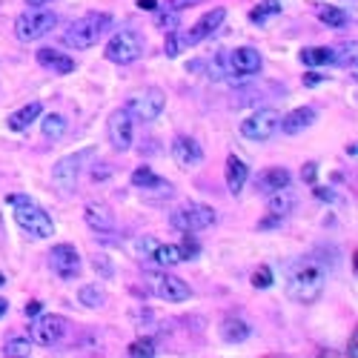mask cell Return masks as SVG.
Returning a JSON list of instances; mask_svg holds the SVG:
<instances>
[{
  "instance_id": "1",
  "label": "cell",
  "mask_w": 358,
  "mask_h": 358,
  "mask_svg": "<svg viewBox=\"0 0 358 358\" xmlns=\"http://www.w3.org/2000/svg\"><path fill=\"white\" fill-rule=\"evenodd\" d=\"M327 286V264L316 255L298 258L286 272V295L295 304H316Z\"/></svg>"
},
{
  "instance_id": "2",
  "label": "cell",
  "mask_w": 358,
  "mask_h": 358,
  "mask_svg": "<svg viewBox=\"0 0 358 358\" xmlns=\"http://www.w3.org/2000/svg\"><path fill=\"white\" fill-rule=\"evenodd\" d=\"M12 204V215H15V224L26 232L35 241H43V238H52L55 235V224L49 218L40 204H35L29 195H9Z\"/></svg>"
},
{
  "instance_id": "3",
  "label": "cell",
  "mask_w": 358,
  "mask_h": 358,
  "mask_svg": "<svg viewBox=\"0 0 358 358\" xmlns=\"http://www.w3.org/2000/svg\"><path fill=\"white\" fill-rule=\"evenodd\" d=\"M112 15L109 12H89L83 17H78L72 26L63 32V43L72 49H92L98 46V40L112 29Z\"/></svg>"
},
{
  "instance_id": "4",
  "label": "cell",
  "mask_w": 358,
  "mask_h": 358,
  "mask_svg": "<svg viewBox=\"0 0 358 358\" xmlns=\"http://www.w3.org/2000/svg\"><path fill=\"white\" fill-rule=\"evenodd\" d=\"M55 26H58V15L52 9L32 6L15 20V35L20 43H35V40L49 35Z\"/></svg>"
},
{
  "instance_id": "5",
  "label": "cell",
  "mask_w": 358,
  "mask_h": 358,
  "mask_svg": "<svg viewBox=\"0 0 358 358\" xmlns=\"http://www.w3.org/2000/svg\"><path fill=\"white\" fill-rule=\"evenodd\" d=\"M143 49H147V40H143L138 32H132V29H121V32H115V35L109 38L104 55H106V60H109V63L129 66V63H135V60L143 55Z\"/></svg>"
},
{
  "instance_id": "6",
  "label": "cell",
  "mask_w": 358,
  "mask_h": 358,
  "mask_svg": "<svg viewBox=\"0 0 358 358\" xmlns=\"http://www.w3.org/2000/svg\"><path fill=\"white\" fill-rule=\"evenodd\" d=\"M215 221H218V215L206 204H186L170 215V224L181 232H201V229H209Z\"/></svg>"
},
{
  "instance_id": "7",
  "label": "cell",
  "mask_w": 358,
  "mask_h": 358,
  "mask_svg": "<svg viewBox=\"0 0 358 358\" xmlns=\"http://www.w3.org/2000/svg\"><path fill=\"white\" fill-rule=\"evenodd\" d=\"M278 127H281V112L258 109L247 117V121H241V135L247 140H255V143H267L278 135Z\"/></svg>"
},
{
  "instance_id": "8",
  "label": "cell",
  "mask_w": 358,
  "mask_h": 358,
  "mask_svg": "<svg viewBox=\"0 0 358 358\" xmlns=\"http://www.w3.org/2000/svg\"><path fill=\"white\" fill-rule=\"evenodd\" d=\"M129 115L138 117V121H158L161 112L166 109V95L158 89V86H149V89H143V92H135L129 104H127Z\"/></svg>"
},
{
  "instance_id": "9",
  "label": "cell",
  "mask_w": 358,
  "mask_h": 358,
  "mask_svg": "<svg viewBox=\"0 0 358 358\" xmlns=\"http://www.w3.org/2000/svg\"><path fill=\"white\" fill-rule=\"evenodd\" d=\"M46 258H49V267L60 281H75L83 270V258L78 247H72V244H55Z\"/></svg>"
},
{
  "instance_id": "10",
  "label": "cell",
  "mask_w": 358,
  "mask_h": 358,
  "mask_svg": "<svg viewBox=\"0 0 358 358\" xmlns=\"http://www.w3.org/2000/svg\"><path fill=\"white\" fill-rule=\"evenodd\" d=\"M147 281H149V290H152L161 301H172V304H178V301H186L189 295H193V293H189V284H186L184 278H178V275H172V272H166V270L149 272Z\"/></svg>"
},
{
  "instance_id": "11",
  "label": "cell",
  "mask_w": 358,
  "mask_h": 358,
  "mask_svg": "<svg viewBox=\"0 0 358 358\" xmlns=\"http://www.w3.org/2000/svg\"><path fill=\"white\" fill-rule=\"evenodd\" d=\"M69 332V321L63 316H55V313H46V316H38L29 327V336L35 344L40 347H52L58 344L63 336Z\"/></svg>"
},
{
  "instance_id": "12",
  "label": "cell",
  "mask_w": 358,
  "mask_h": 358,
  "mask_svg": "<svg viewBox=\"0 0 358 358\" xmlns=\"http://www.w3.org/2000/svg\"><path fill=\"white\" fill-rule=\"evenodd\" d=\"M132 121H135V117L129 115L127 106L115 109V112L109 115V121H106V138H109V143H112L115 152H129V149H132Z\"/></svg>"
},
{
  "instance_id": "13",
  "label": "cell",
  "mask_w": 358,
  "mask_h": 358,
  "mask_svg": "<svg viewBox=\"0 0 358 358\" xmlns=\"http://www.w3.org/2000/svg\"><path fill=\"white\" fill-rule=\"evenodd\" d=\"M261 66H264V58L252 46H238L227 55V75L235 78H252L261 72Z\"/></svg>"
},
{
  "instance_id": "14",
  "label": "cell",
  "mask_w": 358,
  "mask_h": 358,
  "mask_svg": "<svg viewBox=\"0 0 358 358\" xmlns=\"http://www.w3.org/2000/svg\"><path fill=\"white\" fill-rule=\"evenodd\" d=\"M83 158H89V149L86 152H78V155H66V158H60L52 166V184L60 189V193H72V189H75Z\"/></svg>"
},
{
  "instance_id": "15",
  "label": "cell",
  "mask_w": 358,
  "mask_h": 358,
  "mask_svg": "<svg viewBox=\"0 0 358 358\" xmlns=\"http://www.w3.org/2000/svg\"><path fill=\"white\" fill-rule=\"evenodd\" d=\"M172 161L181 166V170H195V166L204 163V149H201V143L195 138H186V135H178L172 140Z\"/></svg>"
},
{
  "instance_id": "16",
  "label": "cell",
  "mask_w": 358,
  "mask_h": 358,
  "mask_svg": "<svg viewBox=\"0 0 358 358\" xmlns=\"http://www.w3.org/2000/svg\"><path fill=\"white\" fill-rule=\"evenodd\" d=\"M227 20V9H212V12H206L193 29H189L184 38H181V43H186V46H195V43H201L204 38H209L215 29H221V23Z\"/></svg>"
},
{
  "instance_id": "17",
  "label": "cell",
  "mask_w": 358,
  "mask_h": 358,
  "mask_svg": "<svg viewBox=\"0 0 358 358\" xmlns=\"http://www.w3.org/2000/svg\"><path fill=\"white\" fill-rule=\"evenodd\" d=\"M129 181H132L135 189H140V193H158V195H166V198L172 195V184L163 181L161 175H155L152 166H138Z\"/></svg>"
},
{
  "instance_id": "18",
  "label": "cell",
  "mask_w": 358,
  "mask_h": 358,
  "mask_svg": "<svg viewBox=\"0 0 358 358\" xmlns=\"http://www.w3.org/2000/svg\"><path fill=\"white\" fill-rule=\"evenodd\" d=\"M318 121V112L313 109V106H298V109H293L290 115H281V127H278V132H284V135H301L304 129H309Z\"/></svg>"
},
{
  "instance_id": "19",
  "label": "cell",
  "mask_w": 358,
  "mask_h": 358,
  "mask_svg": "<svg viewBox=\"0 0 358 358\" xmlns=\"http://www.w3.org/2000/svg\"><path fill=\"white\" fill-rule=\"evenodd\" d=\"M83 221H86V227L95 229V232H112V229H115V215H112V209H109L106 204H101V201H89V204L83 206Z\"/></svg>"
},
{
  "instance_id": "20",
  "label": "cell",
  "mask_w": 358,
  "mask_h": 358,
  "mask_svg": "<svg viewBox=\"0 0 358 358\" xmlns=\"http://www.w3.org/2000/svg\"><path fill=\"white\" fill-rule=\"evenodd\" d=\"M38 63L43 69H49L52 75H72V72H75V58H69L66 52L52 49V46H43V49H38Z\"/></svg>"
},
{
  "instance_id": "21",
  "label": "cell",
  "mask_w": 358,
  "mask_h": 358,
  "mask_svg": "<svg viewBox=\"0 0 358 358\" xmlns=\"http://www.w3.org/2000/svg\"><path fill=\"white\" fill-rule=\"evenodd\" d=\"M293 181V175L284 170V166H270V170H264L258 178H255V189L261 195H272L278 193V189H286Z\"/></svg>"
},
{
  "instance_id": "22",
  "label": "cell",
  "mask_w": 358,
  "mask_h": 358,
  "mask_svg": "<svg viewBox=\"0 0 358 358\" xmlns=\"http://www.w3.org/2000/svg\"><path fill=\"white\" fill-rule=\"evenodd\" d=\"M224 178H227V189H229V193L232 195H241V189L250 181V166L238 158V155H229L227 158V166H224Z\"/></svg>"
},
{
  "instance_id": "23",
  "label": "cell",
  "mask_w": 358,
  "mask_h": 358,
  "mask_svg": "<svg viewBox=\"0 0 358 358\" xmlns=\"http://www.w3.org/2000/svg\"><path fill=\"white\" fill-rule=\"evenodd\" d=\"M40 115H43L40 101H32V104H26V106H20L17 112H12V115L6 117V127H9L12 132H26Z\"/></svg>"
},
{
  "instance_id": "24",
  "label": "cell",
  "mask_w": 358,
  "mask_h": 358,
  "mask_svg": "<svg viewBox=\"0 0 358 358\" xmlns=\"http://www.w3.org/2000/svg\"><path fill=\"white\" fill-rule=\"evenodd\" d=\"M250 336H252L250 321L238 318V316H229V318L221 321V339H224L227 344H244Z\"/></svg>"
},
{
  "instance_id": "25",
  "label": "cell",
  "mask_w": 358,
  "mask_h": 358,
  "mask_svg": "<svg viewBox=\"0 0 358 358\" xmlns=\"http://www.w3.org/2000/svg\"><path fill=\"white\" fill-rule=\"evenodd\" d=\"M336 49L332 46H307V49L301 52V60L307 63V66H327V63H336Z\"/></svg>"
},
{
  "instance_id": "26",
  "label": "cell",
  "mask_w": 358,
  "mask_h": 358,
  "mask_svg": "<svg viewBox=\"0 0 358 358\" xmlns=\"http://www.w3.org/2000/svg\"><path fill=\"white\" fill-rule=\"evenodd\" d=\"M149 261H155V264L158 267H175V264H181V261H184V255H181V247L178 244H161L158 241V247L152 250V258Z\"/></svg>"
},
{
  "instance_id": "27",
  "label": "cell",
  "mask_w": 358,
  "mask_h": 358,
  "mask_svg": "<svg viewBox=\"0 0 358 358\" xmlns=\"http://www.w3.org/2000/svg\"><path fill=\"white\" fill-rule=\"evenodd\" d=\"M293 206H295V198L290 193V186L278 189V193H272V195H267V209L272 215H281V218H286V215L293 212Z\"/></svg>"
},
{
  "instance_id": "28",
  "label": "cell",
  "mask_w": 358,
  "mask_h": 358,
  "mask_svg": "<svg viewBox=\"0 0 358 358\" xmlns=\"http://www.w3.org/2000/svg\"><path fill=\"white\" fill-rule=\"evenodd\" d=\"M40 132L46 140H60L66 135V117L60 112H49V115H43V121H40Z\"/></svg>"
},
{
  "instance_id": "29",
  "label": "cell",
  "mask_w": 358,
  "mask_h": 358,
  "mask_svg": "<svg viewBox=\"0 0 358 358\" xmlns=\"http://www.w3.org/2000/svg\"><path fill=\"white\" fill-rule=\"evenodd\" d=\"M318 20L324 23L327 29H344L350 23V15L341 6H321L318 9Z\"/></svg>"
},
{
  "instance_id": "30",
  "label": "cell",
  "mask_w": 358,
  "mask_h": 358,
  "mask_svg": "<svg viewBox=\"0 0 358 358\" xmlns=\"http://www.w3.org/2000/svg\"><path fill=\"white\" fill-rule=\"evenodd\" d=\"M78 301L83 307H89V309H101L106 304V295H104V290H101L98 284H83L81 293H78Z\"/></svg>"
},
{
  "instance_id": "31",
  "label": "cell",
  "mask_w": 358,
  "mask_h": 358,
  "mask_svg": "<svg viewBox=\"0 0 358 358\" xmlns=\"http://www.w3.org/2000/svg\"><path fill=\"white\" fill-rule=\"evenodd\" d=\"M155 26L163 32V35H170V32H178L181 29V12L178 9H170L166 6L158 17H155Z\"/></svg>"
},
{
  "instance_id": "32",
  "label": "cell",
  "mask_w": 358,
  "mask_h": 358,
  "mask_svg": "<svg viewBox=\"0 0 358 358\" xmlns=\"http://www.w3.org/2000/svg\"><path fill=\"white\" fill-rule=\"evenodd\" d=\"M281 0H261V3L250 12V20L252 23H264L267 17H272V15H281Z\"/></svg>"
},
{
  "instance_id": "33",
  "label": "cell",
  "mask_w": 358,
  "mask_h": 358,
  "mask_svg": "<svg viewBox=\"0 0 358 358\" xmlns=\"http://www.w3.org/2000/svg\"><path fill=\"white\" fill-rule=\"evenodd\" d=\"M3 355L6 358H29L32 355V341L29 339H9L3 344Z\"/></svg>"
},
{
  "instance_id": "34",
  "label": "cell",
  "mask_w": 358,
  "mask_h": 358,
  "mask_svg": "<svg viewBox=\"0 0 358 358\" xmlns=\"http://www.w3.org/2000/svg\"><path fill=\"white\" fill-rule=\"evenodd\" d=\"M127 352H129L132 358H155V355H158V347H155L149 339H138V341L129 344Z\"/></svg>"
},
{
  "instance_id": "35",
  "label": "cell",
  "mask_w": 358,
  "mask_h": 358,
  "mask_svg": "<svg viewBox=\"0 0 358 358\" xmlns=\"http://www.w3.org/2000/svg\"><path fill=\"white\" fill-rule=\"evenodd\" d=\"M92 270L98 272L101 278H112V275H115V264H112V258H109V255H104V252L92 258Z\"/></svg>"
},
{
  "instance_id": "36",
  "label": "cell",
  "mask_w": 358,
  "mask_h": 358,
  "mask_svg": "<svg viewBox=\"0 0 358 358\" xmlns=\"http://www.w3.org/2000/svg\"><path fill=\"white\" fill-rule=\"evenodd\" d=\"M155 247H158L155 238H152V235H143V238H138V241H135V255H138L140 261H149Z\"/></svg>"
},
{
  "instance_id": "37",
  "label": "cell",
  "mask_w": 358,
  "mask_h": 358,
  "mask_svg": "<svg viewBox=\"0 0 358 358\" xmlns=\"http://www.w3.org/2000/svg\"><path fill=\"white\" fill-rule=\"evenodd\" d=\"M178 247H181L184 261H193V258H198V252H201V244L193 238V232H184V241H181Z\"/></svg>"
},
{
  "instance_id": "38",
  "label": "cell",
  "mask_w": 358,
  "mask_h": 358,
  "mask_svg": "<svg viewBox=\"0 0 358 358\" xmlns=\"http://www.w3.org/2000/svg\"><path fill=\"white\" fill-rule=\"evenodd\" d=\"M272 270L270 267H258L255 272H252V286H255V290H270V286H272Z\"/></svg>"
},
{
  "instance_id": "39",
  "label": "cell",
  "mask_w": 358,
  "mask_h": 358,
  "mask_svg": "<svg viewBox=\"0 0 358 358\" xmlns=\"http://www.w3.org/2000/svg\"><path fill=\"white\" fill-rule=\"evenodd\" d=\"M163 52H166V58H178V52H181V38H178V32H170V35H166Z\"/></svg>"
},
{
  "instance_id": "40",
  "label": "cell",
  "mask_w": 358,
  "mask_h": 358,
  "mask_svg": "<svg viewBox=\"0 0 358 358\" xmlns=\"http://www.w3.org/2000/svg\"><path fill=\"white\" fill-rule=\"evenodd\" d=\"M316 175H318V163H307L304 170H301V178L307 184H316Z\"/></svg>"
},
{
  "instance_id": "41",
  "label": "cell",
  "mask_w": 358,
  "mask_h": 358,
  "mask_svg": "<svg viewBox=\"0 0 358 358\" xmlns=\"http://www.w3.org/2000/svg\"><path fill=\"white\" fill-rule=\"evenodd\" d=\"M281 224H284L281 215H272V212H270V218L261 221V224H258V229H272V227H281Z\"/></svg>"
},
{
  "instance_id": "42",
  "label": "cell",
  "mask_w": 358,
  "mask_h": 358,
  "mask_svg": "<svg viewBox=\"0 0 358 358\" xmlns=\"http://www.w3.org/2000/svg\"><path fill=\"white\" fill-rule=\"evenodd\" d=\"M40 309H43L40 301H29L26 307H23V316H26V318H35V316H40Z\"/></svg>"
},
{
  "instance_id": "43",
  "label": "cell",
  "mask_w": 358,
  "mask_h": 358,
  "mask_svg": "<svg viewBox=\"0 0 358 358\" xmlns=\"http://www.w3.org/2000/svg\"><path fill=\"white\" fill-rule=\"evenodd\" d=\"M324 81H327V75H318V72H309V75H304V86H318Z\"/></svg>"
},
{
  "instance_id": "44",
  "label": "cell",
  "mask_w": 358,
  "mask_h": 358,
  "mask_svg": "<svg viewBox=\"0 0 358 358\" xmlns=\"http://www.w3.org/2000/svg\"><path fill=\"white\" fill-rule=\"evenodd\" d=\"M195 3H201V0H170V9H186V6H195Z\"/></svg>"
},
{
  "instance_id": "45",
  "label": "cell",
  "mask_w": 358,
  "mask_h": 358,
  "mask_svg": "<svg viewBox=\"0 0 358 358\" xmlns=\"http://www.w3.org/2000/svg\"><path fill=\"white\" fill-rule=\"evenodd\" d=\"M138 9L140 12H155L158 9V0H138Z\"/></svg>"
},
{
  "instance_id": "46",
  "label": "cell",
  "mask_w": 358,
  "mask_h": 358,
  "mask_svg": "<svg viewBox=\"0 0 358 358\" xmlns=\"http://www.w3.org/2000/svg\"><path fill=\"white\" fill-rule=\"evenodd\" d=\"M316 198H321V201H336V193H329V189L316 186Z\"/></svg>"
},
{
  "instance_id": "47",
  "label": "cell",
  "mask_w": 358,
  "mask_h": 358,
  "mask_svg": "<svg viewBox=\"0 0 358 358\" xmlns=\"http://www.w3.org/2000/svg\"><path fill=\"white\" fill-rule=\"evenodd\" d=\"M6 313H9V301H6V298H0V318H3Z\"/></svg>"
},
{
  "instance_id": "48",
  "label": "cell",
  "mask_w": 358,
  "mask_h": 358,
  "mask_svg": "<svg viewBox=\"0 0 358 358\" xmlns=\"http://www.w3.org/2000/svg\"><path fill=\"white\" fill-rule=\"evenodd\" d=\"M26 3H29V6H46L49 0H26Z\"/></svg>"
},
{
  "instance_id": "49",
  "label": "cell",
  "mask_w": 358,
  "mask_h": 358,
  "mask_svg": "<svg viewBox=\"0 0 358 358\" xmlns=\"http://www.w3.org/2000/svg\"><path fill=\"white\" fill-rule=\"evenodd\" d=\"M3 284H6V275H3V272H0V286H3Z\"/></svg>"
}]
</instances>
